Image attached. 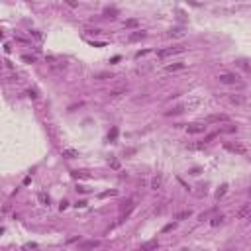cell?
Wrapping results in <instances>:
<instances>
[{
	"label": "cell",
	"instance_id": "7c38bea8",
	"mask_svg": "<svg viewBox=\"0 0 251 251\" xmlns=\"http://www.w3.org/2000/svg\"><path fill=\"white\" fill-rule=\"evenodd\" d=\"M192 216V210H183V212H177V214H175V220H186V218H190Z\"/></svg>",
	"mask_w": 251,
	"mask_h": 251
},
{
	"label": "cell",
	"instance_id": "7402d4cb",
	"mask_svg": "<svg viewBox=\"0 0 251 251\" xmlns=\"http://www.w3.org/2000/svg\"><path fill=\"white\" fill-rule=\"evenodd\" d=\"M104 14H106V16H110V18H116L114 14H118V10H116V8H106V10H104Z\"/></svg>",
	"mask_w": 251,
	"mask_h": 251
},
{
	"label": "cell",
	"instance_id": "9c48e42d",
	"mask_svg": "<svg viewBox=\"0 0 251 251\" xmlns=\"http://www.w3.org/2000/svg\"><path fill=\"white\" fill-rule=\"evenodd\" d=\"M157 247H159V241H157V239H149V241H145V243L140 245V251H155Z\"/></svg>",
	"mask_w": 251,
	"mask_h": 251
},
{
	"label": "cell",
	"instance_id": "d4e9b609",
	"mask_svg": "<svg viewBox=\"0 0 251 251\" xmlns=\"http://www.w3.org/2000/svg\"><path fill=\"white\" fill-rule=\"evenodd\" d=\"M222 222H224V216H216L210 224H212V226H218V224H222Z\"/></svg>",
	"mask_w": 251,
	"mask_h": 251
},
{
	"label": "cell",
	"instance_id": "2e32d148",
	"mask_svg": "<svg viewBox=\"0 0 251 251\" xmlns=\"http://www.w3.org/2000/svg\"><path fill=\"white\" fill-rule=\"evenodd\" d=\"M37 198H39V202L43 206H49V196L45 194V192H39V194H37Z\"/></svg>",
	"mask_w": 251,
	"mask_h": 251
},
{
	"label": "cell",
	"instance_id": "5b68a950",
	"mask_svg": "<svg viewBox=\"0 0 251 251\" xmlns=\"http://www.w3.org/2000/svg\"><path fill=\"white\" fill-rule=\"evenodd\" d=\"M228 100H229V104H233V106H245L247 104V98H245L243 94H229Z\"/></svg>",
	"mask_w": 251,
	"mask_h": 251
},
{
	"label": "cell",
	"instance_id": "30bf717a",
	"mask_svg": "<svg viewBox=\"0 0 251 251\" xmlns=\"http://www.w3.org/2000/svg\"><path fill=\"white\" fill-rule=\"evenodd\" d=\"M143 37H145V31L137 30V31H132V34L128 35V39L130 41H140V39H143Z\"/></svg>",
	"mask_w": 251,
	"mask_h": 251
},
{
	"label": "cell",
	"instance_id": "4316f807",
	"mask_svg": "<svg viewBox=\"0 0 251 251\" xmlns=\"http://www.w3.org/2000/svg\"><path fill=\"white\" fill-rule=\"evenodd\" d=\"M114 194H116V190H108V192H102L100 196H102V198H106V196H114Z\"/></svg>",
	"mask_w": 251,
	"mask_h": 251
},
{
	"label": "cell",
	"instance_id": "8992f818",
	"mask_svg": "<svg viewBox=\"0 0 251 251\" xmlns=\"http://www.w3.org/2000/svg\"><path fill=\"white\" fill-rule=\"evenodd\" d=\"M186 132H188V133H204L206 132V126L202 124V122H194V124L186 126Z\"/></svg>",
	"mask_w": 251,
	"mask_h": 251
},
{
	"label": "cell",
	"instance_id": "6da1fadb",
	"mask_svg": "<svg viewBox=\"0 0 251 251\" xmlns=\"http://www.w3.org/2000/svg\"><path fill=\"white\" fill-rule=\"evenodd\" d=\"M224 149L236 153V155H247V145L241 141H228V143H224Z\"/></svg>",
	"mask_w": 251,
	"mask_h": 251
},
{
	"label": "cell",
	"instance_id": "ffe728a7",
	"mask_svg": "<svg viewBox=\"0 0 251 251\" xmlns=\"http://www.w3.org/2000/svg\"><path fill=\"white\" fill-rule=\"evenodd\" d=\"M186 147H188V149H204L206 143H204V141H202V143H188Z\"/></svg>",
	"mask_w": 251,
	"mask_h": 251
},
{
	"label": "cell",
	"instance_id": "8fae6325",
	"mask_svg": "<svg viewBox=\"0 0 251 251\" xmlns=\"http://www.w3.org/2000/svg\"><path fill=\"white\" fill-rule=\"evenodd\" d=\"M236 132H237V126H233V124L222 126L220 130H218V133H236Z\"/></svg>",
	"mask_w": 251,
	"mask_h": 251
},
{
	"label": "cell",
	"instance_id": "f1b7e54d",
	"mask_svg": "<svg viewBox=\"0 0 251 251\" xmlns=\"http://www.w3.org/2000/svg\"><path fill=\"white\" fill-rule=\"evenodd\" d=\"M87 204H88L87 200H81V202H77V204H75V206H77V208H87Z\"/></svg>",
	"mask_w": 251,
	"mask_h": 251
},
{
	"label": "cell",
	"instance_id": "d6986e66",
	"mask_svg": "<svg viewBox=\"0 0 251 251\" xmlns=\"http://www.w3.org/2000/svg\"><path fill=\"white\" fill-rule=\"evenodd\" d=\"M226 190H228V184H222V186H220V188H218V190H216V198H222V196H224V194H226Z\"/></svg>",
	"mask_w": 251,
	"mask_h": 251
},
{
	"label": "cell",
	"instance_id": "d6a6232c",
	"mask_svg": "<svg viewBox=\"0 0 251 251\" xmlns=\"http://www.w3.org/2000/svg\"><path fill=\"white\" fill-rule=\"evenodd\" d=\"M226 251H233V249H226Z\"/></svg>",
	"mask_w": 251,
	"mask_h": 251
},
{
	"label": "cell",
	"instance_id": "277c9868",
	"mask_svg": "<svg viewBox=\"0 0 251 251\" xmlns=\"http://www.w3.org/2000/svg\"><path fill=\"white\" fill-rule=\"evenodd\" d=\"M208 124H222V122H229V116L228 114H210L206 118Z\"/></svg>",
	"mask_w": 251,
	"mask_h": 251
},
{
	"label": "cell",
	"instance_id": "ba28073f",
	"mask_svg": "<svg viewBox=\"0 0 251 251\" xmlns=\"http://www.w3.org/2000/svg\"><path fill=\"white\" fill-rule=\"evenodd\" d=\"M98 245H100V241H96V239H92V241H83V243H79V251H92Z\"/></svg>",
	"mask_w": 251,
	"mask_h": 251
},
{
	"label": "cell",
	"instance_id": "cb8c5ba5",
	"mask_svg": "<svg viewBox=\"0 0 251 251\" xmlns=\"http://www.w3.org/2000/svg\"><path fill=\"white\" fill-rule=\"evenodd\" d=\"M216 136H218V132H216V133H208V136L204 137V143H206V145H208V143H210L212 140H214V137H216Z\"/></svg>",
	"mask_w": 251,
	"mask_h": 251
},
{
	"label": "cell",
	"instance_id": "603a6c76",
	"mask_svg": "<svg viewBox=\"0 0 251 251\" xmlns=\"http://www.w3.org/2000/svg\"><path fill=\"white\" fill-rule=\"evenodd\" d=\"M96 79H98V81H104V79H112V75H108V73H98V75H96Z\"/></svg>",
	"mask_w": 251,
	"mask_h": 251
},
{
	"label": "cell",
	"instance_id": "4fadbf2b",
	"mask_svg": "<svg viewBox=\"0 0 251 251\" xmlns=\"http://www.w3.org/2000/svg\"><path fill=\"white\" fill-rule=\"evenodd\" d=\"M63 157L75 159V157H79V151H77V149H65V151H63Z\"/></svg>",
	"mask_w": 251,
	"mask_h": 251
},
{
	"label": "cell",
	"instance_id": "4dcf8cb0",
	"mask_svg": "<svg viewBox=\"0 0 251 251\" xmlns=\"http://www.w3.org/2000/svg\"><path fill=\"white\" fill-rule=\"evenodd\" d=\"M171 229H173V224H167V226L163 228V232H171Z\"/></svg>",
	"mask_w": 251,
	"mask_h": 251
},
{
	"label": "cell",
	"instance_id": "9a60e30c",
	"mask_svg": "<svg viewBox=\"0 0 251 251\" xmlns=\"http://www.w3.org/2000/svg\"><path fill=\"white\" fill-rule=\"evenodd\" d=\"M167 35H169V37H184V31L179 30V28H175V30H171Z\"/></svg>",
	"mask_w": 251,
	"mask_h": 251
},
{
	"label": "cell",
	"instance_id": "1f68e13d",
	"mask_svg": "<svg viewBox=\"0 0 251 251\" xmlns=\"http://www.w3.org/2000/svg\"><path fill=\"white\" fill-rule=\"evenodd\" d=\"M67 206H69V202H67V200H63V202H61V210H65Z\"/></svg>",
	"mask_w": 251,
	"mask_h": 251
},
{
	"label": "cell",
	"instance_id": "83f0119b",
	"mask_svg": "<svg viewBox=\"0 0 251 251\" xmlns=\"http://www.w3.org/2000/svg\"><path fill=\"white\" fill-rule=\"evenodd\" d=\"M22 59H24L26 63H34V61H35V57H30V55H24V57H22Z\"/></svg>",
	"mask_w": 251,
	"mask_h": 251
},
{
	"label": "cell",
	"instance_id": "52a82bcc",
	"mask_svg": "<svg viewBox=\"0 0 251 251\" xmlns=\"http://www.w3.org/2000/svg\"><path fill=\"white\" fill-rule=\"evenodd\" d=\"M237 218H241V220L247 218V220H251V202L249 204H243L241 208H239L237 210Z\"/></svg>",
	"mask_w": 251,
	"mask_h": 251
},
{
	"label": "cell",
	"instance_id": "f546056e",
	"mask_svg": "<svg viewBox=\"0 0 251 251\" xmlns=\"http://www.w3.org/2000/svg\"><path fill=\"white\" fill-rule=\"evenodd\" d=\"M28 96H30V98H37V92H35V90H28Z\"/></svg>",
	"mask_w": 251,
	"mask_h": 251
},
{
	"label": "cell",
	"instance_id": "5bb4252c",
	"mask_svg": "<svg viewBox=\"0 0 251 251\" xmlns=\"http://www.w3.org/2000/svg\"><path fill=\"white\" fill-rule=\"evenodd\" d=\"M165 69L169 73H173V71H179V69H184V63H173V65H167Z\"/></svg>",
	"mask_w": 251,
	"mask_h": 251
},
{
	"label": "cell",
	"instance_id": "3957f363",
	"mask_svg": "<svg viewBox=\"0 0 251 251\" xmlns=\"http://www.w3.org/2000/svg\"><path fill=\"white\" fill-rule=\"evenodd\" d=\"M218 81H220L222 84H233V87H243V83L239 81V77L237 75H232V73H224L218 77Z\"/></svg>",
	"mask_w": 251,
	"mask_h": 251
},
{
	"label": "cell",
	"instance_id": "ac0fdd59",
	"mask_svg": "<svg viewBox=\"0 0 251 251\" xmlns=\"http://www.w3.org/2000/svg\"><path fill=\"white\" fill-rule=\"evenodd\" d=\"M126 28H137V26H140V22H137L136 18H132V20H126Z\"/></svg>",
	"mask_w": 251,
	"mask_h": 251
},
{
	"label": "cell",
	"instance_id": "484cf974",
	"mask_svg": "<svg viewBox=\"0 0 251 251\" xmlns=\"http://www.w3.org/2000/svg\"><path fill=\"white\" fill-rule=\"evenodd\" d=\"M108 94H110V98H116V96L122 94V90H112V92H108Z\"/></svg>",
	"mask_w": 251,
	"mask_h": 251
},
{
	"label": "cell",
	"instance_id": "44dd1931",
	"mask_svg": "<svg viewBox=\"0 0 251 251\" xmlns=\"http://www.w3.org/2000/svg\"><path fill=\"white\" fill-rule=\"evenodd\" d=\"M116 137H118V128H112V132L108 133V140L110 141H116Z\"/></svg>",
	"mask_w": 251,
	"mask_h": 251
},
{
	"label": "cell",
	"instance_id": "e0dca14e",
	"mask_svg": "<svg viewBox=\"0 0 251 251\" xmlns=\"http://www.w3.org/2000/svg\"><path fill=\"white\" fill-rule=\"evenodd\" d=\"M159 186H161V177L157 175V177H153V179H151V188H153V190H157Z\"/></svg>",
	"mask_w": 251,
	"mask_h": 251
},
{
	"label": "cell",
	"instance_id": "7a4b0ae2",
	"mask_svg": "<svg viewBox=\"0 0 251 251\" xmlns=\"http://www.w3.org/2000/svg\"><path fill=\"white\" fill-rule=\"evenodd\" d=\"M184 51H186L184 45H173V47H167V49H161L157 53V57L165 59V57H173V55H179V53H184Z\"/></svg>",
	"mask_w": 251,
	"mask_h": 251
},
{
	"label": "cell",
	"instance_id": "836d02e7",
	"mask_svg": "<svg viewBox=\"0 0 251 251\" xmlns=\"http://www.w3.org/2000/svg\"><path fill=\"white\" fill-rule=\"evenodd\" d=\"M249 196H251V190H249Z\"/></svg>",
	"mask_w": 251,
	"mask_h": 251
}]
</instances>
